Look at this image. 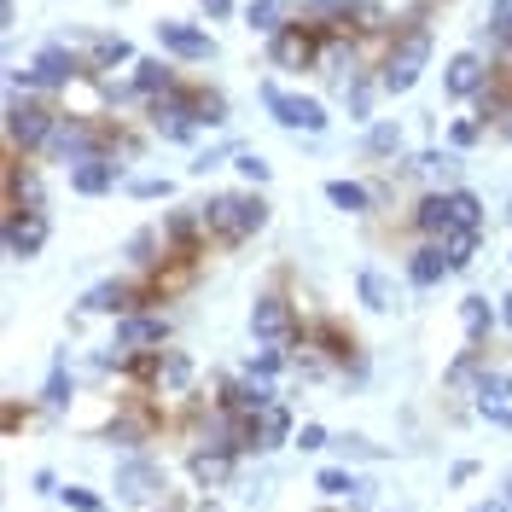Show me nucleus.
I'll use <instances>...</instances> for the list:
<instances>
[{
  "mask_svg": "<svg viewBox=\"0 0 512 512\" xmlns=\"http://www.w3.org/2000/svg\"><path fill=\"white\" fill-rule=\"evenodd\" d=\"M198 216L216 245H245L268 227V204H262V192H216L198 204Z\"/></svg>",
  "mask_w": 512,
  "mask_h": 512,
  "instance_id": "f257e3e1",
  "label": "nucleus"
},
{
  "mask_svg": "<svg viewBox=\"0 0 512 512\" xmlns=\"http://www.w3.org/2000/svg\"><path fill=\"white\" fill-rule=\"evenodd\" d=\"M425 64H431V30L414 18V24H402L396 41H390V53H384V64H379V88L384 94H408Z\"/></svg>",
  "mask_w": 512,
  "mask_h": 512,
  "instance_id": "f03ea898",
  "label": "nucleus"
},
{
  "mask_svg": "<svg viewBox=\"0 0 512 512\" xmlns=\"http://www.w3.org/2000/svg\"><path fill=\"white\" fill-rule=\"evenodd\" d=\"M76 76H88V59H82L70 41H47V47H41L24 70H12L6 82H12V94H18V88L35 94V88H70Z\"/></svg>",
  "mask_w": 512,
  "mask_h": 512,
  "instance_id": "7ed1b4c3",
  "label": "nucleus"
},
{
  "mask_svg": "<svg viewBox=\"0 0 512 512\" xmlns=\"http://www.w3.org/2000/svg\"><path fill=\"white\" fill-rule=\"evenodd\" d=\"M53 128H59V111H53L47 99H18V94L6 99V152H12V158L47 152Z\"/></svg>",
  "mask_w": 512,
  "mask_h": 512,
  "instance_id": "20e7f679",
  "label": "nucleus"
},
{
  "mask_svg": "<svg viewBox=\"0 0 512 512\" xmlns=\"http://www.w3.org/2000/svg\"><path fill=\"white\" fill-rule=\"evenodd\" d=\"M146 117H152V134L163 140H192L198 128H204V111H198V88H169V94L146 99Z\"/></svg>",
  "mask_w": 512,
  "mask_h": 512,
  "instance_id": "39448f33",
  "label": "nucleus"
},
{
  "mask_svg": "<svg viewBox=\"0 0 512 512\" xmlns=\"http://www.w3.org/2000/svg\"><path fill=\"white\" fill-rule=\"evenodd\" d=\"M320 41H326L320 24L291 18L280 35H268V59H274V70H320Z\"/></svg>",
  "mask_w": 512,
  "mask_h": 512,
  "instance_id": "423d86ee",
  "label": "nucleus"
},
{
  "mask_svg": "<svg viewBox=\"0 0 512 512\" xmlns=\"http://www.w3.org/2000/svg\"><path fill=\"white\" fill-rule=\"evenodd\" d=\"M251 338L256 344H280V350H291V344H297V303L280 297V291H262V297L251 303Z\"/></svg>",
  "mask_w": 512,
  "mask_h": 512,
  "instance_id": "0eeeda50",
  "label": "nucleus"
},
{
  "mask_svg": "<svg viewBox=\"0 0 512 512\" xmlns=\"http://www.w3.org/2000/svg\"><path fill=\"white\" fill-rule=\"evenodd\" d=\"M163 338H169V315H163V309H128V315H117L111 350H123V355L163 350Z\"/></svg>",
  "mask_w": 512,
  "mask_h": 512,
  "instance_id": "6e6552de",
  "label": "nucleus"
},
{
  "mask_svg": "<svg viewBox=\"0 0 512 512\" xmlns=\"http://www.w3.org/2000/svg\"><path fill=\"white\" fill-rule=\"evenodd\" d=\"M262 105H268V117L280 128H291V134H320L326 128V105L320 99H303V94H286V88H262Z\"/></svg>",
  "mask_w": 512,
  "mask_h": 512,
  "instance_id": "1a4fd4ad",
  "label": "nucleus"
},
{
  "mask_svg": "<svg viewBox=\"0 0 512 512\" xmlns=\"http://www.w3.org/2000/svg\"><path fill=\"white\" fill-rule=\"evenodd\" d=\"M163 489H169V478H163L158 460L134 454V460H123V466H117V501H128V507H152Z\"/></svg>",
  "mask_w": 512,
  "mask_h": 512,
  "instance_id": "9d476101",
  "label": "nucleus"
},
{
  "mask_svg": "<svg viewBox=\"0 0 512 512\" xmlns=\"http://www.w3.org/2000/svg\"><path fill=\"white\" fill-rule=\"evenodd\" d=\"M192 280H198V256L192 251H169L158 268H146L140 286H146V303H169V297H181Z\"/></svg>",
  "mask_w": 512,
  "mask_h": 512,
  "instance_id": "9b49d317",
  "label": "nucleus"
},
{
  "mask_svg": "<svg viewBox=\"0 0 512 512\" xmlns=\"http://www.w3.org/2000/svg\"><path fill=\"white\" fill-rule=\"evenodd\" d=\"M158 47L169 53V59H181V64H210L216 59V35L198 30V24H181V18H163L158 24Z\"/></svg>",
  "mask_w": 512,
  "mask_h": 512,
  "instance_id": "f8f14e48",
  "label": "nucleus"
},
{
  "mask_svg": "<svg viewBox=\"0 0 512 512\" xmlns=\"http://www.w3.org/2000/svg\"><path fill=\"white\" fill-rule=\"evenodd\" d=\"M472 408H478L483 425H501V431H512V379H507V373L483 367L478 384H472Z\"/></svg>",
  "mask_w": 512,
  "mask_h": 512,
  "instance_id": "ddd939ff",
  "label": "nucleus"
},
{
  "mask_svg": "<svg viewBox=\"0 0 512 512\" xmlns=\"http://www.w3.org/2000/svg\"><path fill=\"white\" fill-rule=\"evenodd\" d=\"M76 309L82 315H128V309H146V286L140 280H99Z\"/></svg>",
  "mask_w": 512,
  "mask_h": 512,
  "instance_id": "4468645a",
  "label": "nucleus"
},
{
  "mask_svg": "<svg viewBox=\"0 0 512 512\" xmlns=\"http://www.w3.org/2000/svg\"><path fill=\"white\" fill-rule=\"evenodd\" d=\"M41 245H47V210H12L6 216V256L30 262V256H41Z\"/></svg>",
  "mask_w": 512,
  "mask_h": 512,
  "instance_id": "2eb2a0df",
  "label": "nucleus"
},
{
  "mask_svg": "<svg viewBox=\"0 0 512 512\" xmlns=\"http://www.w3.org/2000/svg\"><path fill=\"white\" fill-rule=\"evenodd\" d=\"M489 82H495V64H483V53H454L443 70L448 99H478Z\"/></svg>",
  "mask_w": 512,
  "mask_h": 512,
  "instance_id": "dca6fc26",
  "label": "nucleus"
},
{
  "mask_svg": "<svg viewBox=\"0 0 512 512\" xmlns=\"http://www.w3.org/2000/svg\"><path fill=\"white\" fill-rule=\"evenodd\" d=\"M12 210H47V192H41V175L30 163L6 152V216Z\"/></svg>",
  "mask_w": 512,
  "mask_h": 512,
  "instance_id": "f3484780",
  "label": "nucleus"
},
{
  "mask_svg": "<svg viewBox=\"0 0 512 512\" xmlns=\"http://www.w3.org/2000/svg\"><path fill=\"white\" fill-rule=\"evenodd\" d=\"M280 396H274V384L256 379V373H239V379L222 384V408H233V414H268Z\"/></svg>",
  "mask_w": 512,
  "mask_h": 512,
  "instance_id": "a211bd4d",
  "label": "nucleus"
},
{
  "mask_svg": "<svg viewBox=\"0 0 512 512\" xmlns=\"http://www.w3.org/2000/svg\"><path fill=\"white\" fill-rule=\"evenodd\" d=\"M117 181H123V163L117 158L70 163V192H82V198H105V192H117Z\"/></svg>",
  "mask_w": 512,
  "mask_h": 512,
  "instance_id": "6ab92c4d",
  "label": "nucleus"
},
{
  "mask_svg": "<svg viewBox=\"0 0 512 512\" xmlns=\"http://www.w3.org/2000/svg\"><path fill=\"white\" fill-rule=\"evenodd\" d=\"M303 338H309V350H315L320 361H344V367H361V355H355V338L344 332V326H338V320H315Z\"/></svg>",
  "mask_w": 512,
  "mask_h": 512,
  "instance_id": "aec40b11",
  "label": "nucleus"
},
{
  "mask_svg": "<svg viewBox=\"0 0 512 512\" xmlns=\"http://www.w3.org/2000/svg\"><path fill=\"white\" fill-rule=\"evenodd\" d=\"M315 489L326 495V501H350V507H373V495H379L367 478H355V472H344V466H326V472L315 478Z\"/></svg>",
  "mask_w": 512,
  "mask_h": 512,
  "instance_id": "412c9836",
  "label": "nucleus"
},
{
  "mask_svg": "<svg viewBox=\"0 0 512 512\" xmlns=\"http://www.w3.org/2000/svg\"><path fill=\"white\" fill-rule=\"evenodd\" d=\"M233 460H239V454H227V448H192L187 454V466H192V483H198V489H227V483H233Z\"/></svg>",
  "mask_w": 512,
  "mask_h": 512,
  "instance_id": "4be33fe9",
  "label": "nucleus"
},
{
  "mask_svg": "<svg viewBox=\"0 0 512 512\" xmlns=\"http://www.w3.org/2000/svg\"><path fill=\"white\" fill-rule=\"evenodd\" d=\"M163 239H169V251H204V239H210V233H204V216H198V204H192V210H169V216H163Z\"/></svg>",
  "mask_w": 512,
  "mask_h": 512,
  "instance_id": "5701e85b",
  "label": "nucleus"
},
{
  "mask_svg": "<svg viewBox=\"0 0 512 512\" xmlns=\"http://www.w3.org/2000/svg\"><path fill=\"white\" fill-rule=\"evenodd\" d=\"M448 274H454V268H448V251H443V239H425V245H419V251L408 256V280H414L419 291L443 286Z\"/></svg>",
  "mask_w": 512,
  "mask_h": 512,
  "instance_id": "b1692460",
  "label": "nucleus"
},
{
  "mask_svg": "<svg viewBox=\"0 0 512 512\" xmlns=\"http://www.w3.org/2000/svg\"><path fill=\"white\" fill-rule=\"evenodd\" d=\"M82 59H88V76H105L117 64H134V47H128V35H94L82 47Z\"/></svg>",
  "mask_w": 512,
  "mask_h": 512,
  "instance_id": "393cba45",
  "label": "nucleus"
},
{
  "mask_svg": "<svg viewBox=\"0 0 512 512\" xmlns=\"http://www.w3.org/2000/svg\"><path fill=\"white\" fill-rule=\"evenodd\" d=\"M134 94L140 99H158V94H169V88H181V76H175V64L169 59H134Z\"/></svg>",
  "mask_w": 512,
  "mask_h": 512,
  "instance_id": "a878e982",
  "label": "nucleus"
},
{
  "mask_svg": "<svg viewBox=\"0 0 512 512\" xmlns=\"http://www.w3.org/2000/svg\"><path fill=\"white\" fill-rule=\"evenodd\" d=\"M408 222H414L425 239H443L448 227H454V204H448V192H425V198L414 204V216H408Z\"/></svg>",
  "mask_w": 512,
  "mask_h": 512,
  "instance_id": "bb28decb",
  "label": "nucleus"
},
{
  "mask_svg": "<svg viewBox=\"0 0 512 512\" xmlns=\"http://www.w3.org/2000/svg\"><path fill=\"white\" fill-rule=\"evenodd\" d=\"M192 379H198V373H192V355H181V350H163L158 355V384H152L158 396H187Z\"/></svg>",
  "mask_w": 512,
  "mask_h": 512,
  "instance_id": "cd10ccee",
  "label": "nucleus"
},
{
  "mask_svg": "<svg viewBox=\"0 0 512 512\" xmlns=\"http://www.w3.org/2000/svg\"><path fill=\"white\" fill-rule=\"evenodd\" d=\"M291 18H297V0H251V12H245L256 35H280Z\"/></svg>",
  "mask_w": 512,
  "mask_h": 512,
  "instance_id": "c85d7f7f",
  "label": "nucleus"
},
{
  "mask_svg": "<svg viewBox=\"0 0 512 512\" xmlns=\"http://www.w3.org/2000/svg\"><path fill=\"white\" fill-rule=\"evenodd\" d=\"M414 169L431 187H454V181H460V146H448V152H419Z\"/></svg>",
  "mask_w": 512,
  "mask_h": 512,
  "instance_id": "c756f323",
  "label": "nucleus"
},
{
  "mask_svg": "<svg viewBox=\"0 0 512 512\" xmlns=\"http://www.w3.org/2000/svg\"><path fill=\"white\" fill-rule=\"evenodd\" d=\"M355 291H361V303H367L373 315H390V309H396V286L384 280L379 268H361V274H355Z\"/></svg>",
  "mask_w": 512,
  "mask_h": 512,
  "instance_id": "7c9ffc66",
  "label": "nucleus"
},
{
  "mask_svg": "<svg viewBox=\"0 0 512 512\" xmlns=\"http://www.w3.org/2000/svg\"><path fill=\"white\" fill-rule=\"evenodd\" d=\"M163 256H169V239H163V227H140V233L128 239V262H134V268H158Z\"/></svg>",
  "mask_w": 512,
  "mask_h": 512,
  "instance_id": "2f4dec72",
  "label": "nucleus"
},
{
  "mask_svg": "<svg viewBox=\"0 0 512 512\" xmlns=\"http://www.w3.org/2000/svg\"><path fill=\"white\" fill-rule=\"evenodd\" d=\"M478 233L483 227H448L443 233V251H448V268H454V274L478 262Z\"/></svg>",
  "mask_w": 512,
  "mask_h": 512,
  "instance_id": "473e14b6",
  "label": "nucleus"
},
{
  "mask_svg": "<svg viewBox=\"0 0 512 512\" xmlns=\"http://www.w3.org/2000/svg\"><path fill=\"white\" fill-rule=\"evenodd\" d=\"M256 431H262V454H274V448H286L291 437H297V431H291V414L280 402H274L268 414H256Z\"/></svg>",
  "mask_w": 512,
  "mask_h": 512,
  "instance_id": "72a5a7b5",
  "label": "nucleus"
},
{
  "mask_svg": "<svg viewBox=\"0 0 512 512\" xmlns=\"http://www.w3.org/2000/svg\"><path fill=\"white\" fill-rule=\"evenodd\" d=\"M326 198H332L338 210H350V216H367V210H373V192L361 187V181H326Z\"/></svg>",
  "mask_w": 512,
  "mask_h": 512,
  "instance_id": "f704fd0d",
  "label": "nucleus"
},
{
  "mask_svg": "<svg viewBox=\"0 0 512 512\" xmlns=\"http://www.w3.org/2000/svg\"><path fill=\"white\" fill-rule=\"evenodd\" d=\"M483 41H489L495 53H507V47H512V0H495V6H489V24H483Z\"/></svg>",
  "mask_w": 512,
  "mask_h": 512,
  "instance_id": "c9c22d12",
  "label": "nucleus"
},
{
  "mask_svg": "<svg viewBox=\"0 0 512 512\" xmlns=\"http://www.w3.org/2000/svg\"><path fill=\"white\" fill-rule=\"evenodd\" d=\"M460 320H466V338H472V344H483V338H489V326H495L489 297H466V303H460Z\"/></svg>",
  "mask_w": 512,
  "mask_h": 512,
  "instance_id": "e433bc0d",
  "label": "nucleus"
},
{
  "mask_svg": "<svg viewBox=\"0 0 512 512\" xmlns=\"http://www.w3.org/2000/svg\"><path fill=\"white\" fill-rule=\"evenodd\" d=\"M373 94H384L379 82H367V76H350L344 82V105H350L355 123H367V111H373Z\"/></svg>",
  "mask_w": 512,
  "mask_h": 512,
  "instance_id": "4c0bfd02",
  "label": "nucleus"
},
{
  "mask_svg": "<svg viewBox=\"0 0 512 512\" xmlns=\"http://www.w3.org/2000/svg\"><path fill=\"white\" fill-rule=\"evenodd\" d=\"M448 204H454V227H483V198L466 187H448Z\"/></svg>",
  "mask_w": 512,
  "mask_h": 512,
  "instance_id": "58836bf2",
  "label": "nucleus"
},
{
  "mask_svg": "<svg viewBox=\"0 0 512 512\" xmlns=\"http://www.w3.org/2000/svg\"><path fill=\"white\" fill-rule=\"evenodd\" d=\"M367 152H373V158H396V152H402V128L396 123H373L367 128Z\"/></svg>",
  "mask_w": 512,
  "mask_h": 512,
  "instance_id": "ea45409f",
  "label": "nucleus"
},
{
  "mask_svg": "<svg viewBox=\"0 0 512 512\" xmlns=\"http://www.w3.org/2000/svg\"><path fill=\"white\" fill-rule=\"evenodd\" d=\"M41 402H47V408H64V402H70V361H53V373H47V390H41Z\"/></svg>",
  "mask_w": 512,
  "mask_h": 512,
  "instance_id": "a19ab883",
  "label": "nucleus"
},
{
  "mask_svg": "<svg viewBox=\"0 0 512 512\" xmlns=\"http://www.w3.org/2000/svg\"><path fill=\"white\" fill-rule=\"evenodd\" d=\"M286 361H291V355L280 350V344H262V350H256L251 361H245V373H256V379H274V373H280Z\"/></svg>",
  "mask_w": 512,
  "mask_h": 512,
  "instance_id": "79ce46f5",
  "label": "nucleus"
},
{
  "mask_svg": "<svg viewBox=\"0 0 512 512\" xmlns=\"http://www.w3.org/2000/svg\"><path fill=\"white\" fill-rule=\"evenodd\" d=\"M478 373H483V350L472 344L466 355H454V367H448L443 379H448V384H478Z\"/></svg>",
  "mask_w": 512,
  "mask_h": 512,
  "instance_id": "37998d69",
  "label": "nucleus"
},
{
  "mask_svg": "<svg viewBox=\"0 0 512 512\" xmlns=\"http://www.w3.org/2000/svg\"><path fill=\"white\" fill-rule=\"evenodd\" d=\"M140 437H146V425H140V419H111V425H105V443H117V448H140Z\"/></svg>",
  "mask_w": 512,
  "mask_h": 512,
  "instance_id": "c03bdc74",
  "label": "nucleus"
},
{
  "mask_svg": "<svg viewBox=\"0 0 512 512\" xmlns=\"http://www.w3.org/2000/svg\"><path fill=\"white\" fill-rule=\"evenodd\" d=\"M483 134H489V117H460V123H454V134H448V140H454V146H478Z\"/></svg>",
  "mask_w": 512,
  "mask_h": 512,
  "instance_id": "a18cd8bd",
  "label": "nucleus"
},
{
  "mask_svg": "<svg viewBox=\"0 0 512 512\" xmlns=\"http://www.w3.org/2000/svg\"><path fill=\"white\" fill-rule=\"evenodd\" d=\"M233 169H239L245 181H256V187L268 181V158H262V152H233Z\"/></svg>",
  "mask_w": 512,
  "mask_h": 512,
  "instance_id": "49530a36",
  "label": "nucleus"
},
{
  "mask_svg": "<svg viewBox=\"0 0 512 512\" xmlns=\"http://www.w3.org/2000/svg\"><path fill=\"white\" fill-rule=\"evenodd\" d=\"M59 495H64V507H76V512H99V507H105L94 489H76V483H70V489H59Z\"/></svg>",
  "mask_w": 512,
  "mask_h": 512,
  "instance_id": "de8ad7c7",
  "label": "nucleus"
},
{
  "mask_svg": "<svg viewBox=\"0 0 512 512\" xmlns=\"http://www.w3.org/2000/svg\"><path fill=\"white\" fill-rule=\"evenodd\" d=\"M291 443L315 454V448H332V437H326V425H297V437H291Z\"/></svg>",
  "mask_w": 512,
  "mask_h": 512,
  "instance_id": "09e8293b",
  "label": "nucleus"
},
{
  "mask_svg": "<svg viewBox=\"0 0 512 512\" xmlns=\"http://www.w3.org/2000/svg\"><path fill=\"white\" fill-rule=\"evenodd\" d=\"M338 448H344V454H355V460H379V454H384V448L367 443V437H338Z\"/></svg>",
  "mask_w": 512,
  "mask_h": 512,
  "instance_id": "8fccbe9b",
  "label": "nucleus"
},
{
  "mask_svg": "<svg viewBox=\"0 0 512 512\" xmlns=\"http://www.w3.org/2000/svg\"><path fill=\"white\" fill-rule=\"evenodd\" d=\"M222 158H227V146H210V152H198V158H192V175H210V169H216Z\"/></svg>",
  "mask_w": 512,
  "mask_h": 512,
  "instance_id": "3c124183",
  "label": "nucleus"
},
{
  "mask_svg": "<svg viewBox=\"0 0 512 512\" xmlns=\"http://www.w3.org/2000/svg\"><path fill=\"white\" fill-rule=\"evenodd\" d=\"M134 198H169V181L146 175V181H134Z\"/></svg>",
  "mask_w": 512,
  "mask_h": 512,
  "instance_id": "603ef678",
  "label": "nucleus"
},
{
  "mask_svg": "<svg viewBox=\"0 0 512 512\" xmlns=\"http://www.w3.org/2000/svg\"><path fill=\"white\" fill-rule=\"evenodd\" d=\"M198 6H204L210 18H227V12H233V0H198Z\"/></svg>",
  "mask_w": 512,
  "mask_h": 512,
  "instance_id": "864d4df0",
  "label": "nucleus"
},
{
  "mask_svg": "<svg viewBox=\"0 0 512 512\" xmlns=\"http://www.w3.org/2000/svg\"><path fill=\"white\" fill-rule=\"evenodd\" d=\"M472 512H512V501H507V495H501V501H478Z\"/></svg>",
  "mask_w": 512,
  "mask_h": 512,
  "instance_id": "5fc2aeb1",
  "label": "nucleus"
},
{
  "mask_svg": "<svg viewBox=\"0 0 512 512\" xmlns=\"http://www.w3.org/2000/svg\"><path fill=\"white\" fill-rule=\"evenodd\" d=\"M501 320H507V326H512V291H507V297H501Z\"/></svg>",
  "mask_w": 512,
  "mask_h": 512,
  "instance_id": "6e6d98bb",
  "label": "nucleus"
},
{
  "mask_svg": "<svg viewBox=\"0 0 512 512\" xmlns=\"http://www.w3.org/2000/svg\"><path fill=\"white\" fill-rule=\"evenodd\" d=\"M507 501H512V478H507Z\"/></svg>",
  "mask_w": 512,
  "mask_h": 512,
  "instance_id": "4d7b16f0",
  "label": "nucleus"
}]
</instances>
